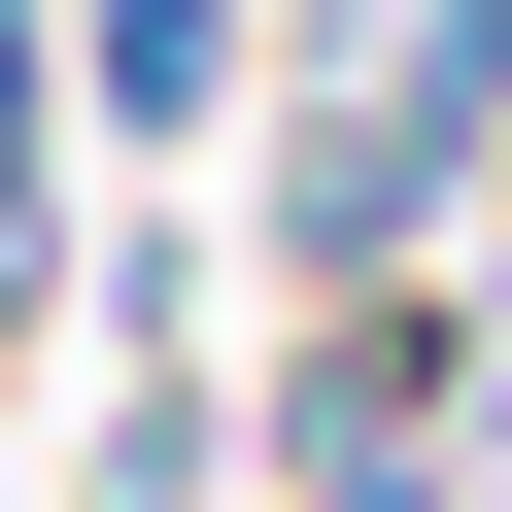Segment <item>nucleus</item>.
I'll return each mask as SVG.
<instances>
[{
	"instance_id": "obj_3",
	"label": "nucleus",
	"mask_w": 512,
	"mask_h": 512,
	"mask_svg": "<svg viewBox=\"0 0 512 512\" xmlns=\"http://www.w3.org/2000/svg\"><path fill=\"white\" fill-rule=\"evenodd\" d=\"M478 512H512V478H478Z\"/></svg>"
},
{
	"instance_id": "obj_2",
	"label": "nucleus",
	"mask_w": 512,
	"mask_h": 512,
	"mask_svg": "<svg viewBox=\"0 0 512 512\" xmlns=\"http://www.w3.org/2000/svg\"><path fill=\"white\" fill-rule=\"evenodd\" d=\"M69 512H239V376H205V342H137V376H103V444H69Z\"/></svg>"
},
{
	"instance_id": "obj_1",
	"label": "nucleus",
	"mask_w": 512,
	"mask_h": 512,
	"mask_svg": "<svg viewBox=\"0 0 512 512\" xmlns=\"http://www.w3.org/2000/svg\"><path fill=\"white\" fill-rule=\"evenodd\" d=\"M239 103H274V0H69V137H137V171H205Z\"/></svg>"
}]
</instances>
